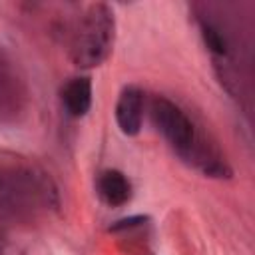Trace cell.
I'll list each match as a JSON object with an SVG mask.
<instances>
[{
    "mask_svg": "<svg viewBox=\"0 0 255 255\" xmlns=\"http://www.w3.org/2000/svg\"><path fill=\"white\" fill-rule=\"evenodd\" d=\"M58 189L34 165L0 163V221L32 225L58 209Z\"/></svg>",
    "mask_w": 255,
    "mask_h": 255,
    "instance_id": "2",
    "label": "cell"
},
{
    "mask_svg": "<svg viewBox=\"0 0 255 255\" xmlns=\"http://www.w3.org/2000/svg\"><path fill=\"white\" fill-rule=\"evenodd\" d=\"M116 18L110 6L90 4L64 26L70 60L80 68H96L114 50Z\"/></svg>",
    "mask_w": 255,
    "mask_h": 255,
    "instance_id": "3",
    "label": "cell"
},
{
    "mask_svg": "<svg viewBox=\"0 0 255 255\" xmlns=\"http://www.w3.org/2000/svg\"><path fill=\"white\" fill-rule=\"evenodd\" d=\"M0 255H12V251L8 247V241H6V237L2 233H0Z\"/></svg>",
    "mask_w": 255,
    "mask_h": 255,
    "instance_id": "8",
    "label": "cell"
},
{
    "mask_svg": "<svg viewBox=\"0 0 255 255\" xmlns=\"http://www.w3.org/2000/svg\"><path fill=\"white\" fill-rule=\"evenodd\" d=\"M26 102V90L22 78L12 64L0 54V122L14 120Z\"/></svg>",
    "mask_w": 255,
    "mask_h": 255,
    "instance_id": "4",
    "label": "cell"
},
{
    "mask_svg": "<svg viewBox=\"0 0 255 255\" xmlns=\"http://www.w3.org/2000/svg\"><path fill=\"white\" fill-rule=\"evenodd\" d=\"M149 116L155 129L181 161L207 177L231 175V169L217 147L205 137L195 120L177 102L165 96H153L149 100Z\"/></svg>",
    "mask_w": 255,
    "mask_h": 255,
    "instance_id": "1",
    "label": "cell"
},
{
    "mask_svg": "<svg viewBox=\"0 0 255 255\" xmlns=\"http://www.w3.org/2000/svg\"><path fill=\"white\" fill-rule=\"evenodd\" d=\"M62 104L70 118H84L92 108V82L86 76L68 80L62 86Z\"/></svg>",
    "mask_w": 255,
    "mask_h": 255,
    "instance_id": "7",
    "label": "cell"
},
{
    "mask_svg": "<svg viewBox=\"0 0 255 255\" xmlns=\"http://www.w3.org/2000/svg\"><path fill=\"white\" fill-rule=\"evenodd\" d=\"M96 191L100 199L110 207H122L129 203L133 195L131 181L120 169H104L96 179Z\"/></svg>",
    "mask_w": 255,
    "mask_h": 255,
    "instance_id": "6",
    "label": "cell"
},
{
    "mask_svg": "<svg viewBox=\"0 0 255 255\" xmlns=\"http://www.w3.org/2000/svg\"><path fill=\"white\" fill-rule=\"evenodd\" d=\"M145 114V94L137 86H126L116 102V124L124 135H137Z\"/></svg>",
    "mask_w": 255,
    "mask_h": 255,
    "instance_id": "5",
    "label": "cell"
}]
</instances>
